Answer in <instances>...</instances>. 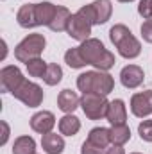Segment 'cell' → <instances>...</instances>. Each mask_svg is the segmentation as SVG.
<instances>
[{"mask_svg":"<svg viewBox=\"0 0 152 154\" xmlns=\"http://www.w3.org/2000/svg\"><path fill=\"white\" fill-rule=\"evenodd\" d=\"M57 106H59V109L63 111V113H74L77 108L81 106V99H79V95H77L75 91H72V90H63L59 95H57Z\"/></svg>","mask_w":152,"mask_h":154,"instance_id":"13","label":"cell"},{"mask_svg":"<svg viewBox=\"0 0 152 154\" xmlns=\"http://www.w3.org/2000/svg\"><path fill=\"white\" fill-rule=\"evenodd\" d=\"M138 13H140L145 20H150L152 18V0H140Z\"/></svg>","mask_w":152,"mask_h":154,"instance_id":"27","label":"cell"},{"mask_svg":"<svg viewBox=\"0 0 152 154\" xmlns=\"http://www.w3.org/2000/svg\"><path fill=\"white\" fill-rule=\"evenodd\" d=\"M45 45H47V39L43 34H29L27 38H23L14 48V57L20 61V63H29L31 59H36L41 56V52L45 50Z\"/></svg>","mask_w":152,"mask_h":154,"instance_id":"4","label":"cell"},{"mask_svg":"<svg viewBox=\"0 0 152 154\" xmlns=\"http://www.w3.org/2000/svg\"><path fill=\"white\" fill-rule=\"evenodd\" d=\"M66 32L70 38L77 39V41H86L90 39V34H91V23L88 20H84L79 13L72 14L70 20H68V27H66Z\"/></svg>","mask_w":152,"mask_h":154,"instance_id":"8","label":"cell"},{"mask_svg":"<svg viewBox=\"0 0 152 154\" xmlns=\"http://www.w3.org/2000/svg\"><path fill=\"white\" fill-rule=\"evenodd\" d=\"M13 95H14V99H18L20 102H23L29 108H38L45 97L41 86H38L36 82H31V81H23L22 86L16 91H13Z\"/></svg>","mask_w":152,"mask_h":154,"instance_id":"6","label":"cell"},{"mask_svg":"<svg viewBox=\"0 0 152 154\" xmlns=\"http://www.w3.org/2000/svg\"><path fill=\"white\" fill-rule=\"evenodd\" d=\"M70 16H72V14H70V11H68L66 7L57 5V13H56V16H54V20H52V23L48 25V29L54 31V32H63V31H66Z\"/></svg>","mask_w":152,"mask_h":154,"instance_id":"20","label":"cell"},{"mask_svg":"<svg viewBox=\"0 0 152 154\" xmlns=\"http://www.w3.org/2000/svg\"><path fill=\"white\" fill-rule=\"evenodd\" d=\"M77 88L82 93H100L109 95L114 88V79L108 72L102 70H91L84 72L77 77Z\"/></svg>","mask_w":152,"mask_h":154,"instance_id":"2","label":"cell"},{"mask_svg":"<svg viewBox=\"0 0 152 154\" xmlns=\"http://www.w3.org/2000/svg\"><path fill=\"white\" fill-rule=\"evenodd\" d=\"M79 129H81V120L75 115L68 113V115H65L63 118H59V133L61 134L74 136V134L79 133Z\"/></svg>","mask_w":152,"mask_h":154,"instance_id":"18","label":"cell"},{"mask_svg":"<svg viewBox=\"0 0 152 154\" xmlns=\"http://www.w3.org/2000/svg\"><path fill=\"white\" fill-rule=\"evenodd\" d=\"M131 111L138 118L152 115V90L134 93L131 99Z\"/></svg>","mask_w":152,"mask_h":154,"instance_id":"9","label":"cell"},{"mask_svg":"<svg viewBox=\"0 0 152 154\" xmlns=\"http://www.w3.org/2000/svg\"><path fill=\"white\" fill-rule=\"evenodd\" d=\"M118 2H122V4H125V2H132V0H118Z\"/></svg>","mask_w":152,"mask_h":154,"instance_id":"32","label":"cell"},{"mask_svg":"<svg viewBox=\"0 0 152 154\" xmlns=\"http://www.w3.org/2000/svg\"><path fill=\"white\" fill-rule=\"evenodd\" d=\"M108 122L111 125H122L125 124L127 120V109H125V102L122 99H114L109 102V108H108Z\"/></svg>","mask_w":152,"mask_h":154,"instance_id":"12","label":"cell"},{"mask_svg":"<svg viewBox=\"0 0 152 154\" xmlns=\"http://www.w3.org/2000/svg\"><path fill=\"white\" fill-rule=\"evenodd\" d=\"M13 154H36V142L32 136H20L14 140Z\"/></svg>","mask_w":152,"mask_h":154,"instance_id":"21","label":"cell"},{"mask_svg":"<svg viewBox=\"0 0 152 154\" xmlns=\"http://www.w3.org/2000/svg\"><path fill=\"white\" fill-rule=\"evenodd\" d=\"M143 79H145L143 68L138 66V65H127V66H123L122 72H120V82H122L125 88H129V90L138 88V86L143 82Z\"/></svg>","mask_w":152,"mask_h":154,"instance_id":"10","label":"cell"},{"mask_svg":"<svg viewBox=\"0 0 152 154\" xmlns=\"http://www.w3.org/2000/svg\"><path fill=\"white\" fill-rule=\"evenodd\" d=\"M81 154H104V149H100V147L93 145L90 140H86L81 147Z\"/></svg>","mask_w":152,"mask_h":154,"instance_id":"29","label":"cell"},{"mask_svg":"<svg viewBox=\"0 0 152 154\" xmlns=\"http://www.w3.org/2000/svg\"><path fill=\"white\" fill-rule=\"evenodd\" d=\"M0 125H2V140H0V143L5 145V142L9 138V125H7V122H0Z\"/></svg>","mask_w":152,"mask_h":154,"instance_id":"30","label":"cell"},{"mask_svg":"<svg viewBox=\"0 0 152 154\" xmlns=\"http://www.w3.org/2000/svg\"><path fill=\"white\" fill-rule=\"evenodd\" d=\"M47 66H48V65H47L41 57H36V59H31V61L27 63V72H29L31 77H39V79H43L45 72H47Z\"/></svg>","mask_w":152,"mask_h":154,"instance_id":"25","label":"cell"},{"mask_svg":"<svg viewBox=\"0 0 152 154\" xmlns=\"http://www.w3.org/2000/svg\"><path fill=\"white\" fill-rule=\"evenodd\" d=\"M57 13V5H54L52 2H41L36 4V20H38V25H50L54 16Z\"/></svg>","mask_w":152,"mask_h":154,"instance_id":"16","label":"cell"},{"mask_svg":"<svg viewBox=\"0 0 152 154\" xmlns=\"http://www.w3.org/2000/svg\"><path fill=\"white\" fill-rule=\"evenodd\" d=\"M109 134H111V143L113 145H123V143H127L131 140V129L127 127V124L111 125Z\"/></svg>","mask_w":152,"mask_h":154,"instance_id":"22","label":"cell"},{"mask_svg":"<svg viewBox=\"0 0 152 154\" xmlns=\"http://www.w3.org/2000/svg\"><path fill=\"white\" fill-rule=\"evenodd\" d=\"M81 54L84 57V61L91 66H95L97 70H102V72H108L109 68L114 66V54H111L104 43L97 38H90L86 41L81 43Z\"/></svg>","mask_w":152,"mask_h":154,"instance_id":"1","label":"cell"},{"mask_svg":"<svg viewBox=\"0 0 152 154\" xmlns=\"http://www.w3.org/2000/svg\"><path fill=\"white\" fill-rule=\"evenodd\" d=\"M18 25L23 29H32L38 27V20H36V4H25L20 7L18 14H16Z\"/></svg>","mask_w":152,"mask_h":154,"instance_id":"14","label":"cell"},{"mask_svg":"<svg viewBox=\"0 0 152 154\" xmlns=\"http://www.w3.org/2000/svg\"><path fill=\"white\" fill-rule=\"evenodd\" d=\"M65 63H66L70 68H82V66L88 65V63L84 61V57H82L79 47H74V48H68V50H66V54H65Z\"/></svg>","mask_w":152,"mask_h":154,"instance_id":"24","label":"cell"},{"mask_svg":"<svg viewBox=\"0 0 152 154\" xmlns=\"http://www.w3.org/2000/svg\"><path fill=\"white\" fill-rule=\"evenodd\" d=\"M138 134L143 142H152V120H143L138 125Z\"/></svg>","mask_w":152,"mask_h":154,"instance_id":"26","label":"cell"},{"mask_svg":"<svg viewBox=\"0 0 152 154\" xmlns=\"http://www.w3.org/2000/svg\"><path fill=\"white\" fill-rule=\"evenodd\" d=\"M109 39H111V43L116 47L118 54H120L122 57H125V59H134V57H138L140 52H141L140 41L132 36V32H131L123 23H116V25L111 27V31H109Z\"/></svg>","mask_w":152,"mask_h":154,"instance_id":"3","label":"cell"},{"mask_svg":"<svg viewBox=\"0 0 152 154\" xmlns=\"http://www.w3.org/2000/svg\"><path fill=\"white\" fill-rule=\"evenodd\" d=\"M88 140H90L93 145L100 147V149H108V145L111 143L109 129H106V127H93V129L90 131V134H88Z\"/></svg>","mask_w":152,"mask_h":154,"instance_id":"19","label":"cell"},{"mask_svg":"<svg viewBox=\"0 0 152 154\" xmlns=\"http://www.w3.org/2000/svg\"><path fill=\"white\" fill-rule=\"evenodd\" d=\"M141 38L145 39L147 43H152V18L150 20H145L141 23Z\"/></svg>","mask_w":152,"mask_h":154,"instance_id":"28","label":"cell"},{"mask_svg":"<svg viewBox=\"0 0 152 154\" xmlns=\"http://www.w3.org/2000/svg\"><path fill=\"white\" fill-rule=\"evenodd\" d=\"M61 79H63V68H61L57 63H48L47 72H45V75H43L45 84H48V86H56V84L61 82Z\"/></svg>","mask_w":152,"mask_h":154,"instance_id":"23","label":"cell"},{"mask_svg":"<svg viewBox=\"0 0 152 154\" xmlns=\"http://www.w3.org/2000/svg\"><path fill=\"white\" fill-rule=\"evenodd\" d=\"M131 154H140V152H131Z\"/></svg>","mask_w":152,"mask_h":154,"instance_id":"33","label":"cell"},{"mask_svg":"<svg viewBox=\"0 0 152 154\" xmlns=\"http://www.w3.org/2000/svg\"><path fill=\"white\" fill-rule=\"evenodd\" d=\"M81 108L84 111V115L90 120H100L108 115V108L109 102L106 99V95L100 93H82L81 97Z\"/></svg>","mask_w":152,"mask_h":154,"instance_id":"5","label":"cell"},{"mask_svg":"<svg viewBox=\"0 0 152 154\" xmlns=\"http://www.w3.org/2000/svg\"><path fill=\"white\" fill-rule=\"evenodd\" d=\"M41 147L47 154H61L65 151V140L61 134H56V133H47V134H41Z\"/></svg>","mask_w":152,"mask_h":154,"instance_id":"15","label":"cell"},{"mask_svg":"<svg viewBox=\"0 0 152 154\" xmlns=\"http://www.w3.org/2000/svg\"><path fill=\"white\" fill-rule=\"evenodd\" d=\"M91 7H93V14H95V25H102L111 18L113 5L109 0H95L91 4Z\"/></svg>","mask_w":152,"mask_h":154,"instance_id":"17","label":"cell"},{"mask_svg":"<svg viewBox=\"0 0 152 154\" xmlns=\"http://www.w3.org/2000/svg\"><path fill=\"white\" fill-rule=\"evenodd\" d=\"M23 81H25V77H23L22 70L18 66H4L0 70V88H2V91L13 93L22 86Z\"/></svg>","mask_w":152,"mask_h":154,"instance_id":"7","label":"cell"},{"mask_svg":"<svg viewBox=\"0 0 152 154\" xmlns=\"http://www.w3.org/2000/svg\"><path fill=\"white\" fill-rule=\"evenodd\" d=\"M106 154H125V151L122 149V145H113L111 149H108Z\"/></svg>","mask_w":152,"mask_h":154,"instance_id":"31","label":"cell"},{"mask_svg":"<svg viewBox=\"0 0 152 154\" xmlns=\"http://www.w3.org/2000/svg\"><path fill=\"white\" fill-rule=\"evenodd\" d=\"M56 125V116L50 111H38L31 116V129L39 134L52 133V127Z\"/></svg>","mask_w":152,"mask_h":154,"instance_id":"11","label":"cell"}]
</instances>
